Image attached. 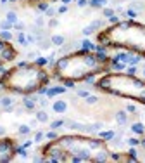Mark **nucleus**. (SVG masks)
Here are the masks:
<instances>
[{"label": "nucleus", "instance_id": "nucleus-51", "mask_svg": "<svg viewBox=\"0 0 145 163\" xmlns=\"http://www.w3.org/2000/svg\"><path fill=\"white\" fill-rule=\"evenodd\" d=\"M28 4H31V5H36V4H40V2H50V0H26Z\"/></svg>", "mask_w": 145, "mask_h": 163}, {"label": "nucleus", "instance_id": "nucleus-31", "mask_svg": "<svg viewBox=\"0 0 145 163\" xmlns=\"http://www.w3.org/2000/svg\"><path fill=\"white\" fill-rule=\"evenodd\" d=\"M55 14H57V9H55V7H48V9L45 11V16H47L48 19H50V18H54Z\"/></svg>", "mask_w": 145, "mask_h": 163}, {"label": "nucleus", "instance_id": "nucleus-38", "mask_svg": "<svg viewBox=\"0 0 145 163\" xmlns=\"http://www.w3.org/2000/svg\"><path fill=\"white\" fill-rule=\"evenodd\" d=\"M14 30H18V31H24V30H26V24H24L22 21H18L16 24H14Z\"/></svg>", "mask_w": 145, "mask_h": 163}, {"label": "nucleus", "instance_id": "nucleus-43", "mask_svg": "<svg viewBox=\"0 0 145 163\" xmlns=\"http://www.w3.org/2000/svg\"><path fill=\"white\" fill-rule=\"evenodd\" d=\"M45 137H47L48 141H52V139H55V137H57V132H55V130H50V132L45 134Z\"/></svg>", "mask_w": 145, "mask_h": 163}, {"label": "nucleus", "instance_id": "nucleus-46", "mask_svg": "<svg viewBox=\"0 0 145 163\" xmlns=\"http://www.w3.org/2000/svg\"><path fill=\"white\" fill-rule=\"evenodd\" d=\"M38 104L42 106V108H47L48 106V99L47 97H42V99H38Z\"/></svg>", "mask_w": 145, "mask_h": 163}, {"label": "nucleus", "instance_id": "nucleus-12", "mask_svg": "<svg viewBox=\"0 0 145 163\" xmlns=\"http://www.w3.org/2000/svg\"><path fill=\"white\" fill-rule=\"evenodd\" d=\"M64 92H66V87H52V88H47V97H54Z\"/></svg>", "mask_w": 145, "mask_h": 163}, {"label": "nucleus", "instance_id": "nucleus-7", "mask_svg": "<svg viewBox=\"0 0 145 163\" xmlns=\"http://www.w3.org/2000/svg\"><path fill=\"white\" fill-rule=\"evenodd\" d=\"M18 58V49L14 47L10 42L0 38V66H4L7 62H12Z\"/></svg>", "mask_w": 145, "mask_h": 163}, {"label": "nucleus", "instance_id": "nucleus-36", "mask_svg": "<svg viewBox=\"0 0 145 163\" xmlns=\"http://www.w3.org/2000/svg\"><path fill=\"white\" fill-rule=\"evenodd\" d=\"M47 26L48 28H57L59 26V21L55 18H50V19H48V23H47Z\"/></svg>", "mask_w": 145, "mask_h": 163}, {"label": "nucleus", "instance_id": "nucleus-57", "mask_svg": "<svg viewBox=\"0 0 145 163\" xmlns=\"http://www.w3.org/2000/svg\"><path fill=\"white\" fill-rule=\"evenodd\" d=\"M140 146H143V148H145V137H143V139H140Z\"/></svg>", "mask_w": 145, "mask_h": 163}, {"label": "nucleus", "instance_id": "nucleus-56", "mask_svg": "<svg viewBox=\"0 0 145 163\" xmlns=\"http://www.w3.org/2000/svg\"><path fill=\"white\" fill-rule=\"evenodd\" d=\"M22 113H24V108H19V109L16 111V115H22Z\"/></svg>", "mask_w": 145, "mask_h": 163}, {"label": "nucleus", "instance_id": "nucleus-42", "mask_svg": "<svg viewBox=\"0 0 145 163\" xmlns=\"http://www.w3.org/2000/svg\"><path fill=\"white\" fill-rule=\"evenodd\" d=\"M76 96H78V97H83V99H85V97L90 96V92H88V90H81V88H79V90H76Z\"/></svg>", "mask_w": 145, "mask_h": 163}, {"label": "nucleus", "instance_id": "nucleus-4", "mask_svg": "<svg viewBox=\"0 0 145 163\" xmlns=\"http://www.w3.org/2000/svg\"><path fill=\"white\" fill-rule=\"evenodd\" d=\"M48 84H50V73L36 61H22L5 70L4 75H0V85L4 87V90L21 96L38 94L40 88L47 87Z\"/></svg>", "mask_w": 145, "mask_h": 163}, {"label": "nucleus", "instance_id": "nucleus-1", "mask_svg": "<svg viewBox=\"0 0 145 163\" xmlns=\"http://www.w3.org/2000/svg\"><path fill=\"white\" fill-rule=\"evenodd\" d=\"M45 161L54 163H106L111 160V149L106 139L90 134L57 135L42 148Z\"/></svg>", "mask_w": 145, "mask_h": 163}, {"label": "nucleus", "instance_id": "nucleus-50", "mask_svg": "<svg viewBox=\"0 0 145 163\" xmlns=\"http://www.w3.org/2000/svg\"><path fill=\"white\" fill-rule=\"evenodd\" d=\"M76 4H78V7H87L88 5V0H75Z\"/></svg>", "mask_w": 145, "mask_h": 163}, {"label": "nucleus", "instance_id": "nucleus-34", "mask_svg": "<svg viewBox=\"0 0 145 163\" xmlns=\"http://www.w3.org/2000/svg\"><path fill=\"white\" fill-rule=\"evenodd\" d=\"M126 113H131V115H138V109H136L135 104H128L126 106Z\"/></svg>", "mask_w": 145, "mask_h": 163}, {"label": "nucleus", "instance_id": "nucleus-53", "mask_svg": "<svg viewBox=\"0 0 145 163\" xmlns=\"http://www.w3.org/2000/svg\"><path fill=\"white\" fill-rule=\"evenodd\" d=\"M36 125H38V120H36V118H33V120L30 122V127H36Z\"/></svg>", "mask_w": 145, "mask_h": 163}, {"label": "nucleus", "instance_id": "nucleus-14", "mask_svg": "<svg viewBox=\"0 0 145 163\" xmlns=\"http://www.w3.org/2000/svg\"><path fill=\"white\" fill-rule=\"evenodd\" d=\"M142 61V58L138 56V54H133V52H130V56H128V61H126V64H130V66H136L138 62Z\"/></svg>", "mask_w": 145, "mask_h": 163}, {"label": "nucleus", "instance_id": "nucleus-6", "mask_svg": "<svg viewBox=\"0 0 145 163\" xmlns=\"http://www.w3.org/2000/svg\"><path fill=\"white\" fill-rule=\"evenodd\" d=\"M18 142L12 137H0V163H9L18 154Z\"/></svg>", "mask_w": 145, "mask_h": 163}, {"label": "nucleus", "instance_id": "nucleus-10", "mask_svg": "<svg viewBox=\"0 0 145 163\" xmlns=\"http://www.w3.org/2000/svg\"><path fill=\"white\" fill-rule=\"evenodd\" d=\"M50 42H52L55 47H61V45L66 44V36L64 35H52L50 36Z\"/></svg>", "mask_w": 145, "mask_h": 163}, {"label": "nucleus", "instance_id": "nucleus-5", "mask_svg": "<svg viewBox=\"0 0 145 163\" xmlns=\"http://www.w3.org/2000/svg\"><path fill=\"white\" fill-rule=\"evenodd\" d=\"M93 87L104 94L131 99L145 106V78H138L136 75H128L124 71H109L97 80Z\"/></svg>", "mask_w": 145, "mask_h": 163}, {"label": "nucleus", "instance_id": "nucleus-49", "mask_svg": "<svg viewBox=\"0 0 145 163\" xmlns=\"http://www.w3.org/2000/svg\"><path fill=\"white\" fill-rule=\"evenodd\" d=\"M36 62H38V64H40V66H45V64H47V59H45V58H40V56H38V58H36Z\"/></svg>", "mask_w": 145, "mask_h": 163}, {"label": "nucleus", "instance_id": "nucleus-13", "mask_svg": "<svg viewBox=\"0 0 145 163\" xmlns=\"http://www.w3.org/2000/svg\"><path fill=\"white\" fill-rule=\"evenodd\" d=\"M88 5L93 9H104L107 5V0H88Z\"/></svg>", "mask_w": 145, "mask_h": 163}, {"label": "nucleus", "instance_id": "nucleus-15", "mask_svg": "<svg viewBox=\"0 0 145 163\" xmlns=\"http://www.w3.org/2000/svg\"><path fill=\"white\" fill-rule=\"evenodd\" d=\"M36 45H38L40 50H47V49H50V45H52L50 36H47V38H43V40H38V42H36Z\"/></svg>", "mask_w": 145, "mask_h": 163}, {"label": "nucleus", "instance_id": "nucleus-29", "mask_svg": "<svg viewBox=\"0 0 145 163\" xmlns=\"http://www.w3.org/2000/svg\"><path fill=\"white\" fill-rule=\"evenodd\" d=\"M131 9H135L136 12H140V11L145 9V5L142 4V2H135V0H133V2H131Z\"/></svg>", "mask_w": 145, "mask_h": 163}, {"label": "nucleus", "instance_id": "nucleus-39", "mask_svg": "<svg viewBox=\"0 0 145 163\" xmlns=\"http://www.w3.org/2000/svg\"><path fill=\"white\" fill-rule=\"evenodd\" d=\"M48 7H50V5H48V2H40V4H36V9H38V11H43V12L48 9Z\"/></svg>", "mask_w": 145, "mask_h": 163}, {"label": "nucleus", "instance_id": "nucleus-27", "mask_svg": "<svg viewBox=\"0 0 145 163\" xmlns=\"http://www.w3.org/2000/svg\"><path fill=\"white\" fill-rule=\"evenodd\" d=\"M124 16H128L130 19H136V18H138V12H136L135 9H131V7H130V9L124 11Z\"/></svg>", "mask_w": 145, "mask_h": 163}, {"label": "nucleus", "instance_id": "nucleus-17", "mask_svg": "<svg viewBox=\"0 0 145 163\" xmlns=\"http://www.w3.org/2000/svg\"><path fill=\"white\" fill-rule=\"evenodd\" d=\"M22 106L26 108L28 111H33L36 108V104H35V99H28V97H22Z\"/></svg>", "mask_w": 145, "mask_h": 163}, {"label": "nucleus", "instance_id": "nucleus-55", "mask_svg": "<svg viewBox=\"0 0 145 163\" xmlns=\"http://www.w3.org/2000/svg\"><path fill=\"white\" fill-rule=\"evenodd\" d=\"M61 2H62V5H69L73 0H61Z\"/></svg>", "mask_w": 145, "mask_h": 163}, {"label": "nucleus", "instance_id": "nucleus-58", "mask_svg": "<svg viewBox=\"0 0 145 163\" xmlns=\"http://www.w3.org/2000/svg\"><path fill=\"white\" fill-rule=\"evenodd\" d=\"M142 75H143V78H145V64L142 66Z\"/></svg>", "mask_w": 145, "mask_h": 163}, {"label": "nucleus", "instance_id": "nucleus-8", "mask_svg": "<svg viewBox=\"0 0 145 163\" xmlns=\"http://www.w3.org/2000/svg\"><path fill=\"white\" fill-rule=\"evenodd\" d=\"M52 109H54V113H64V111H67V102L64 101V99H59V101H55L52 104Z\"/></svg>", "mask_w": 145, "mask_h": 163}, {"label": "nucleus", "instance_id": "nucleus-33", "mask_svg": "<svg viewBox=\"0 0 145 163\" xmlns=\"http://www.w3.org/2000/svg\"><path fill=\"white\" fill-rule=\"evenodd\" d=\"M0 30H12V24L7 19H4V21H0Z\"/></svg>", "mask_w": 145, "mask_h": 163}, {"label": "nucleus", "instance_id": "nucleus-19", "mask_svg": "<svg viewBox=\"0 0 145 163\" xmlns=\"http://www.w3.org/2000/svg\"><path fill=\"white\" fill-rule=\"evenodd\" d=\"M12 104H14L12 97H9V96H2L0 97V106H2V108H9V106H12Z\"/></svg>", "mask_w": 145, "mask_h": 163}, {"label": "nucleus", "instance_id": "nucleus-16", "mask_svg": "<svg viewBox=\"0 0 145 163\" xmlns=\"http://www.w3.org/2000/svg\"><path fill=\"white\" fill-rule=\"evenodd\" d=\"M131 132L136 135H145V127L143 123H133L131 125Z\"/></svg>", "mask_w": 145, "mask_h": 163}, {"label": "nucleus", "instance_id": "nucleus-25", "mask_svg": "<svg viewBox=\"0 0 145 163\" xmlns=\"http://www.w3.org/2000/svg\"><path fill=\"white\" fill-rule=\"evenodd\" d=\"M18 132L21 134V135H28V134L31 132V127H30V125H19V127H18Z\"/></svg>", "mask_w": 145, "mask_h": 163}, {"label": "nucleus", "instance_id": "nucleus-37", "mask_svg": "<svg viewBox=\"0 0 145 163\" xmlns=\"http://www.w3.org/2000/svg\"><path fill=\"white\" fill-rule=\"evenodd\" d=\"M45 137V132H42V130H38V132H35V139H33V142H40L42 139Z\"/></svg>", "mask_w": 145, "mask_h": 163}, {"label": "nucleus", "instance_id": "nucleus-18", "mask_svg": "<svg viewBox=\"0 0 145 163\" xmlns=\"http://www.w3.org/2000/svg\"><path fill=\"white\" fill-rule=\"evenodd\" d=\"M36 120H38L40 123H47L48 122V113L47 111H43V109L36 111Z\"/></svg>", "mask_w": 145, "mask_h": 163}, {"label": "nucleus", "instance_id": "nucleus-35", "mask_svg": "<svg viewBox=\"0 0 145 163\" xmlns=\"http://www.w3.org/2000/svg\"><path fill=\"white\" fill-rule=\"evenodd\" d=\"M126 144H130L131 148H135V146H140V139H136V137H131V139H128Z\"/></svg>", "mask_w": 145, "mask_h": 163}, {"label": "nucleus", "instance_id": "nucleus-2", "mask_svg": "<svg viewBox=\"0 0 145 163\" xmlns=\"http://www.w3.org/2000/svg\"><path fill=\"white\" fill-rule=\"evenodd\" d=\"M52 76L62 84L66 82H85L97 75H104L112 70V58L97 50L76 49L73 52L61 56L52 66Z\"/></svg>", "mask_w": 145, "mask_h": 163}, {"label": "nucleus", "instance_id": "nucleus-22", "mask_svg": "<svg viewBox=\"0 0 145 163\" xmlns=\"http://www.w3.org/2000/svg\"><path fill=\"white\" fill-rule=\"evenodd\" d=\"M116 135V132L114 130H107V132H99V137H102V139H106V141H111V139H112V137Z\"/></svg>", "mask_w": 145, "mask_h": 163}, {"label": "nucleus", "instance_id": "nucleus-3", "mask_svg": "<svg viewBox=\"0 0 145 163\" xmlns=\"http://www.w3.org/2000/svg\"><path fill=\"white\" fill-rule=\"evenodd\" d=\"M97 44L114 50H128L145 58V24L136 19H121L97 33Z\"/></svg>", "mask_w": 145, "mask_h": 163}, {"label": "nucleus", "instance_id": "nucleus-48", "mask_svg": "<svg viewBox=\"0 0 145 163\" xmlns=\"http://www.w3.org/2000/svg\"><path fill=\"white\" fill-rule=\"evenodd\" d=\"M119 21H121V19H119V16H116V14L109 18V23H111V24H116V23H119Z\"/></svg>", "mask_w": 145, "mask_h": 163}, {"label": "nucleus", "instance_id": "nucleus-52", "mask_svg": "<svg viewBox=\"0 0 145 163\" xmlns=\"http://www.w3.org/2000/svg\"><path fill=\"white\" fill-rule=\"evenodd\" d=\"M57 12H59V14H64V12H67V5H61V7L57 9Z\"/></svg>", "mask_w": 145, "mask_h": 163}, {"label": "nucleus", "instance_id": "nucleus-59", "mask_svg": "<svg viewBox=\"0 0 145 163\" xmlns=\"http://www.w3.org/2000/svg\"><path fill=\"white\" fill-rule=\"evenodd\" d=\"M7 2H10V0H0V4H7Z\"/></svg>", "mask_w": 145, "mask_h": 163}, {"label": "nucleus", "instance_id": "nucleus-20", "mask_svg": "<svg viewBox=\"0 0 145 163\" xmlns=\"http://www.w3.org/2000/svg\"><path fill=\"white\" fill-rule=\"evenodd\" d=\"M5 19H7V21H9L10 24H12V28H14V24H16V23L19 21V19H18V14L14 12V11H9V12L5 14Z\"/></svg>", "mask_w": 145, "mask_h": 163}, {"label": "nucleus", "instance_id": "nucleus-54", "mask_svg": "<svg viewBox=\"0 0 145 163\" xmlns=\"http://www.w3.org/2000/svg\"><path fill=\"white\" fill-rule=\"evenodd\" d=\"M5 135V127H0V137Z\"/></svg>", "mask_w": 145, "mask_h": 163}, {"label": "nucleus", "instance_id": "nucleus-21", "mask_svg": "<svg viewBox=\"0 0 145 163\" xmlns=\"http://www.w3.org/2000/svg\"><path fill=\"white\" fill-rule=\"evenodd\" d=\"M0 38L5 40V42H12V33H10V30H0Z\"/></svg>", "mask_w": 145, "mask_h": 163}, {"label": "nucleus", "instance_id": "nucleus-44", "mask_svg": "<svg viewBox=\"0 0 145 163\" xmlns=\"http://www.w3.org/2000/svg\"><path fill=\"white\" fill-rule=\"evenodd\" d=\"M38 56H40L38 52H33V50H31V52H28V56H26V58H28V61H33V59L36 61V58H38Z\"/></svg>", "mask_w": 145, "mask_h": 163}, {"label": "nucleus", "instance_id": "nucleus-28", "mask_svg": "<svg viewBox=\"0 0 145 163\" xmlns=\"http://www.w3.org/2000/svg\"><path fill=\"white\" fill-rule=\"evenodd\" d=\"M64 127V120H54L52 123H50V128L52 130H57V128Z\"/></svg>", "mask_w": 145, "mask_h": 163}, {"label": "nucleus", "instance_id": "nucleus-30", "mask_svg": "<svg viewBox=\"0 0 145 163\" xmlns=\"http://www.w3.org/2000/svg\"><path fill=\"white\" fill-rule=\"evenodd\" d=\"M128 56H130V54H126V52H119L114 59H116V61H121V62H124V64H126V61H128Z\"/></svg>", "mask_w": 145, "mask_h": 163}, {"label": "nucleus", "instance_id": "nucleus-9", "mask_svg": "<svg viewBox=\"0 0 145 163\" xmlns=\"http://www.w3.org/2000/svg\"><path fill=\"white\" fill-rule=\"evenodd\" d=\"M114 118H116V122H118L119 127H123V125L128 123V115H126V111H124V109H118V111H116Z\"/></svg>", "mask_w": 145, "mask_h": 163}, {"label": "nucleus", "instance_id": "nucleus-45", "mask_svg": "<svg viewBox=\"0 0 145 163\" xmlns=\"http://www.w3.org/2000/svg\"><path fill=\"white\" fill-rule=\"evenodd\" d=\"M26 40H28V45H30V44H36V38H35V35H33V33H28Z\"/></svg>", "mask_w": 145, "mask_h": 163}, {"label": "nucleus", "instance_id": "nucleus-41", "mask_svg": "<svg viewBox=\"0 0 145 163\" xmlns=\"http://www.w3.org/2000/svg\"><path fill=\"white\" fill-rule=\"evenodd\" d=\"M126 73H128V75H136V73H138V68H136V66H128L126 68Z\"/></svg>", "mask_w": 145, "mask_h": 163}, {"label": "nucleus", "instance_id": "nucleus-26", "mask_svg": "<svg viewBox=\"0 0 145 163\" xmlns=\"http://www.w3.org/2000/svg\"><path fill=\"white\" fill-rule=\"evenodd\" d=\"M90 26H92L93 30H97V28H104L106 26V21H104V19H95V21H92Z\"/></svg>", "mask_w": 145, "mask_h": 163}, {"label": "nucleus", "instance_id": "nucleus-23", "mask_svg": "<svg viewBox=\"0 0 145 163\" xmlns=\"http://www.w3.org/2000/svg\"><path fill=\"white\" fill-rule=\"evenodd\" d=\"M18 42L22 45V47H28V40H26V35H24V31H19V33H18Z\"/></svg>", "mask_w": 145, "mask_h": 163}, {"label": "nucleus", "instance_id": "nucleus-47", "mask_svg": "<svg viewBox=\"0 0 145 163\" xmlns=\"http://www.w3.org/2000/svg\"><path fill=\"white\" fill-rule=\"evenodd\" d=\"M93 31H95V30H93L92 26H87V28L83 30V35H85V36H90V35L93 33Z\"/></svg>", "mask_w": 145, "mask_h": 163}, {"label": "nucleus", "instance_id": "nucleus-24", "mask_svg": "<svg viewBox=\"0 0 145 163\" xmlns=\"http://www.w3.org/2000/svg\"><path fill=\"white\" fill-rule=\"evenodd\" d=\"M102 14H104V18L106 19H109L111 16H114L116 14V11L112 9V7H104V9H102Z\"/></svg>", "mask_w": 145, "mask_h": 163}, {"label": "nucleus", "instance_id": "nucleus-11", "mask_svg": "<svg viewBox=\"0 0 145 163\" xmlns=\"http://www.w3.org/2000/svg\"><path fill=\"white\" fill-rule=\"evenodd\" d=\"M79 49H85V50H97V45L93 44L92 40L85 38V40H81V44H79Z\"/></svg>", "mask_w": 145, "mask_h": 163}, {"label": "nucleus", "instance_id": "nucleus-32", "mask_svg": "<svg viewBox=\"0 0 145 163\" xmlns=\"http://www.w3.org/2000/svg\"><path fill=\"white\" fill-rule=\"evenodd\" d=\"M85 101H87V104H97V102H99V97L90 94L88 97H85Z\"/></svg>", "mask_w": 145, "mask_h": 163}, {"label": "nucleus", "instance_id": "nucleus-40", "mask_svg": "<svg viewBox=\"0 0 145 163\" xmlns=\"http://www.w3.org/2000/svg\"><path fill=\"white\" fill-rule=\"evenodd\" d=\"M35 24H36V26H40V28H43V24H45V18H43V16H38V18L35 19Z\"/></svg>", "mask_w": 145, "mask_h": 163}]
</instances>
